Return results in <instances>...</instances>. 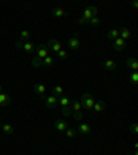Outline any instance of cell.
Returning a JSON list of instances; mask_svg holds the SVG:
<instances>
[{"label": "cell", "mask_w": 138, "mask_h": 155, "mask_svg": "<svg viewBox=\"0 0 138 155\" xmlns=\"http://www.w3.org/2000/svg\"><path fill=\"white\" fill-rule=\"evenodd\" d=\"M97 14H98V7L97 6H88L83 11V15H82V18H79L77 24H80V25H83V24H88V21H90L93 17H97Z\"/></svg>", "instance_id": "6da1fadb"}, {"label": "cell", "mask_w": 138, "mask_h": 155, "mask_svg": "<svg viewBox=\"0 0 138 155\" xmlns=\"http://www.w3.org/2000/svg\"><path fill=\"white\" fill-rule=\"evenodd\" d=\"M80 105H82V110H86V111H90L93 110L94 107V103H95V100H94V97L91 96L90 93H83L80 97Z\"/></svg>", "instance_id": "7a4b0ae2"}, {"label": "cell", "mask_w": 138, "mask_h": 155, "mask_svg": "<svg viewBox=\"0 0 138 155\" xmlns=\"http://www.w3.org/2000/svg\"><path fill=\"white\" fill-rule=\"evenodd\" d=\"M71 111H72V116L75 118L76 122H80L83 119V111H82V105L79 103V100L71 101Z\"/></svg>", "instance_id": "3957f363"}, {"label": "cell", "mask_w": 138, "mask_h": 155, "mask_svg": "<svg viewBox=\"0 0 138 155\" xmlns=\"http://www.w3.org/2000/svg\"><path fill=\"white\" fill-rule=\"evenodd\" d=\"M68 46H69V48H71L72 51L79 50V47H80V39H79L77 33H75L73 36H71V38L68 39Z\"/></svg>", "instance_id": "277c9868"}, {"label": "cell", "mask_w": 138, "mask_h": 155, "mask_svg": "<svg viewBox=\"0 0 138 155\" xmlns=\"http://www.w3.org/2000/svg\"><path fill=\"white\" fill-rule=\"evenodd\" d=\"M47 48H48V51H53L54 54H57L59 50H62V45L58 42L57 39H50L47 42Z\"/></svg>", "instance_id": "5b68a950"}, {"label": "cell", "mask_w": 138, "mask_h": 155, "mask_svg": "<svg viewBox=\"0 0 138 155\" xmlns=\"http://www.w3.org/2000/svg\"><path fill=\"white\" fill-rule=\"evenodd\" d=\"M47 55H48L47 45H39L37 47H36V57H37L39 60H42V61H43Z\"/></svg>", "instance_id": "8992f818"}, {"label": "cell", "mask_w": 138, "mask_h": 155, "mask_svg": "<svg viewBox=\"0 0 138 155\" xmlns=\"http://www.w3.org/2000/svg\"><path fill=\"white\" fill-rule=\"evenodd\" d=\"M44 105H46V108H48V110L55 108V107L58 105V97L54 96V94L46 97V98H44Z\"/></svg>", "instance_id": "52a82bcc"}, {"label": "cell", "mask_w": 138, "mask_h": 155, "mask_svg": "<svg viewBox=\"0 0 138 155\" xmlns=\"http://www.w3.org/2000/svg\"><path fill=\"white\" fill-rule=\"evenodd\" d=\"M126 48V40H123L122 38H116L113 40V50L117 53H122Z\"/></svg>", "instance_id": "ba28073f"}, {"label": "cell", "mask_w": 138, "mask_h": 155, "mask_svg": "<svg viewBox=\"0 0 138 155\" xmlns=\"http://www.w3.org/2000/svg\"><path fill=\"white\" fill-rule=\"evenodd\" d=\"M46 90H47V89H46L44 84H42V83H35V84H33V91H35V93L37 94V96L42 97L43 100L46 98V97H44Z\"/></svg>", "instance_id": "9c48e42d"}, {"label": "cell", "mask_w": 138, "mask_h": 155, "mask_svg": "<svg viewBox=\"0 0 138 155\" xmlns=\"http://www.w3.org/2000/svg\"><path fill=\"white\" fill-rule=\"evenodd\" d=\"M51 15L55 17V18H62V17L68 15V11L64 8V7H55V8H53Z\"/></svg>", "instance_id": "30bf717a"}, {"label": "cell", "mask_w": 138, "mask_h": 155, "mask_svg": "<svg viewBox=\"0 0 138 155\" xmlns=\"http://www.w3.org/2000/svg\"><path fill=\"white\" fill-rule=\"evenodd\" d=\"M106 108H108V105H106V103L104 100H95L94 107H93V110L95 111V112H102V111H105Z\"/></svg>", "instance_id": "8fae6325"}, {"label": "cell", "mask_w": 138, "mask_h": 155, "mask_svg": "<svg viewBox=\"0 0 138 155\" xmlns=\"http://www.w3.org/2000/svg\"><path fill=\"white\" fill-rule=\"evenodd\" d=\"M77 133H82V134H90L91 133V126L87 125V123H79L77 125Z\"/></svg>", "instance_id": "7c38bea8"}, {"label": "cell", "mask_w": 138, "mask_h": 155, "mask_svg": "<svg viewBox=\"0 0 138 155\" xmlns=\"http://www.w3.org/2000/svg\"><path fill=\"white\" fill-rule=\"evenodd\" d=\"M54 127L58 130V132H62V133H64L65 130L68 129V122H65L64 119H57L54 122Z\"/></svg>", "instance_id": "4fadbf2b"}, {"label": "cell", "mask_w": 138, "mask_h": 155, "mask_svg": "<svg viewBox=\"0 0 138 155\" xmlns=\"http://www.w3.org/2000/svg\"><path fill=\"white\" fill-rule=\"evenodd\" d=\"M102 65L106 71H115L116 68H117V62H116L115 60H111V58H108L106 61H104Z\"/></svg>", "instance_id": "5bb4252c"}, {"label": "cell", "mask_w": 138, "mask_h": 155, "mask_svg": "<svg viewBox=\"0 0 138 155\" xmlns=\"http://www.w3.org/2000/svg\"><path fill=\"white\" fill-rule=\"evenodd\" d=\"M10 103H11V98H10V96L2 91V93H0V107H2V108H4V107H8Z\"/></svg>", "instance_id": "9a60e30c"}, {"label": "cell", "mask_w": 138, "mask_h": 155, "mask_svg": "<svg viewBox=\"0 0 138 155\" xmlns=\"http://www.w3.org/2000/svg\"><path fill=\"white\" fill-rule=\"evenodd\" d=\"M126 65L129 68H131L133 71H138V61H137V58L135 57H129L127 60H126Z\"/></svg>", "instance_id": "2e32d148"}, {"label": "cell", "mask_w": 138, "mask_h": 155, "mask_svg": "<svg viewBox=\"0 0 138 155\" xmlns=\"http://www.w3.org/2000/svg\"><path fill=\"white\" fill-rule=\"evenodd\" d=\"M119 38H122L123 40H129L131 38V32L129 28H122L119 29Z\"/></svg>", "instance_id": "e0dca14e"}, {"label": "cell", "mask_w": 138, "mask_h": 155, "mask_svg": "<svg viewBox=\"0 0 138 155\" xmlns=\"http://www.w3.org/2000/svg\"><path fill=\"white\" fill-rule=\"evenodd\" d=\"M116 38H119V29H111L109 32L106 33V39L108 40H115Z\"/></svg>", "instance_id": "ac0fdd59"}, {"label": "cell", "mask_w": 138, "mask_h": 155, "mask_svg": "<svg viewBox=\"0 0 138 155\" xmlns=\"http://www.w3.org/2000/svg\"><path fill=\"white\" fill-rule=\"evenodd\" d=\"M22 48L25 50V53L30 54V53H33V50H35V45H33L32 42H25L22 45Z\"/></svg>", "instance_id": "d6986e66"}, {"label": "cell", "mask_w": 138, "mask_h": 155, "mask_svg": "<svg viewBox=\"0 0 138 155\" xmlns=\"http://www.w3.org/2000/svg\"><path fill=\"white\" fill-rule=\"evenodd\" d=\"M2 130H3L4 134H13L14 133V127L10 123H3L2 125Z\"/></svg>", "instance_id": "ffe728a7"}, {"label": "cell", "mask_w": 138, "mask_h": 155, "mask_svg": "<svg viewBox=\"0 0 138 155\" xmlns=\"http://www.w3.org/2000/svg\"><path fill=\"white\" fill-rule=\"evenodd\" d=\"M71 98H68V97H64V96H61L59 98H58V104L61 107H69L71 105Z\"/></svg>", "instance_id": "44dd1931"}, {"label": "cell", "mask_w": 138, "mask_h": 155, "mask_svg": "<svg viewBox=\"0 0 138 155\" xmlns=\"http://www.w3.org/2000/svg\"><path fill=\"white\" fill-rule=\"evenodd\" d=\"M42 65L43 67H53V65H54V58H53L51 55H47L42 61Z\"/></svg>", "instance_id": "7402d4cb"}, {"label": "cell", "mask_w": 138, "mask_h": 155, "mask_svg": "<svg viewBox=\"0 0 138 155\" xmlns=\"http://www.w3.org/2000/svg\"><path fill=\"white\" fill-rule=\"evenodd\" d=\"M53 94H54V96H57L58 98H59L61 96H64V87H62V86H55L54 89H53Z\"/></svg>", "instance_id": "603a6c76"}, {"label": "cell", "mask_w": 138, "mask_h": 155, "mask_svg": "<svg viewBox=\"0 0 138 155\" xmlns=\"http://www.w3.org/2000/svg\"><path fill=\"white\" fill-rule=\"evenodd\" d=\"M64 133H65V136H66V137H69V139H72V137H75V136L77 134L76 129H72V127H68Z\"/></svg>", "instance_id": "cb8c5ba5"}, {"label": "cell", "mask_w": 138, "mask_h": 155, "mask_svg": "<svg viewBox=\"0 0 138 155\" xmlns=\"http://www.w3.org/2000/svg\"><path fill=\"white\" fill-rule=\"evenodd\" d=\"M28 38H30V32H29L28 29H24V31L19 32V40H25Z\"/></svg>", "instance_id": "d4e9b609"}, {"label": "cell", "mask_w": 138, "mask_h": 155, "mask_svg": "<svg viewBox=\"0 0 138 155\" xmlns=\"http://www.w3.org/2000/svg\"><path fill=\"white\" fill-rule=\"evenodd\" d=\"M130 82H131L133 84H137L138 83V71L133 72V74L130 75Z\"/></svg>", "instance_id": "484cf974"}, {"label": "cell", "mask_w": 138, "mask_h": 155, "mask_svg": "<svg viewBox=\"0 0 138 155\" xmlns=\"http://www.w3.org/2000/svg\"><path fill=\"white\" fill-rule=\"evenodd\" d=\"M61 112H62V115H64V116H72V111H71V107H62Z\"/></svg>", "instance_id": "4316f807"}, {"label": "cell", "mask_w": 138, "mask_h": 155, "mask_svg": "<svg viewBox=\"0 0 138 155\" xmlns=\"http://www.w3.org/2000/svg\"><path fill=\"white\" fill-rule=\"evenodd\" d=\"M57 54H58V58H59V60H66L68 58V51L66 50H59Z\"/></svg>", "instance_id": "83f0119b"}, {"label": "cell", "mask_w": 138, "mask_h": 155, "mask_svg": "<svg viewBox=\"0 0 138 155\" xmlns=\"http://www.w3.org/2000/svg\"><path fill=\"white\" fill-rule=\"evenodd\" d=\"M88 24H90V25H93V26L100 25V24H101V19L98 18V17H93V18H91L90 21H88Z\"/></svg>", "instance_id": "f1b7e54d"}, {"label": "cell", "mask_w": 138, "mask_h": 155, "mask_svg": "<svg viewBox=\"0 0 138 155\" xmlns=\"http://www.w3.org/2000/svg\"><path fill=\"white\" fill-rule=\"evenodd\" d=\"M32 65H33V67H35V68L42 67V60H39L37 57H35V58H33V60H32Z\"/></svg>", "instance_id": "f546056e"}, {"label": "cell", "mask_w": 138, "mask_h": 155, "mask_svg": "<svg viewBox=\"0 0 138 155\" xmlns=\"http://www.w3.org/2000/svg\"><path fill=\"white\" fill-rule=\"evenodd\" d=\"M130 132H131L133 134H137V133H138V125L135 122L131 123V126H130Z\"/></svg>", "instance_id": "4dcf8cb0"}, {"label": "cell", "mask_w": 138, "mask_h": 155, "mask_svg": "<svg viewBox=\"0 0 138 155\" xmlns=\"http://www.w3.org/2000/svg\"><path fill=\"white\" fill-rule=\"evenodd\" d=\"M22 45H24L22 40H17V42H15V47L17 48H22Z\"/></svg>", "instance_id": "1f68e13d"}, {"label": "cell", "mask_w": 138, "mask_h": 155, "mask_svg": "<svg viewBox=\"0 0 138 155\" xmlns=\"http://www.w3.org/2000/svg\"><path fill=\"white\" fill-rule=\"evenodd\" d=\"M137 6H138L137 2H133V7H134V8H137Z\"/></svg>", "instance_id": "d6a6232c"}, {"label": "cell", "mask_w": 138, "mask_h": 155, "mask_svg": "<svg viewBox=\"0 0 138 155\" xmlns=\"http://www.w3.org/2000/svg\"><path fill=\"white\" fill-rule=\"evenodd\" d=\"M2 90H3V86H2V84H0V93H2Z\"/></svg>", "instance_id": "836d02e7"}, {"label": "cell", "mask_w": 138, "mask_h": 155, "mask_svg": "<svg viewBox=\"0 0 138 155\" xmlns=\"http://www.w3.org/2000/svg\"><path fill=\"white\" fill-rule=\"evenodd\" d=\"M0 130H2V125H0Z\"/></svg>", "instance_id": "e575fe53"}]
</instances>
